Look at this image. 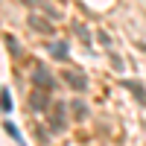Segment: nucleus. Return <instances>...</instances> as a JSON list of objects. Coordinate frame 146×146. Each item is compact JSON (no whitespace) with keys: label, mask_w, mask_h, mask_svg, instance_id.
<instances>
[{"label":"nucleus","mask_w":146,"mask_h":146,"mask_svg":"<svg viewBox=\"0 0 146 146\" xmlns=\"http://www.w3.org/2000/svg\"><path fill=\"white\" fill-rule=\"evenodd\" d=\"M32 79H35V88H41V91H50V88H56V79L50 76V73H47V67H44V64H38V67H35Z\"/></svg>","instance_id":"f257e3e1"},{"label":"nucleus","mask_w":146,"mask_h":146,"mask_svg":"<svg viewBox=\"0 0 146 146\" xmlns=\"http://www.w3.org/2000/svg\"><path fill=\"white\" fill-rule=\"evenodd\" d=\"M123 85H126V88H129V91H131V94H135V96H137V100H140V102L146 105V91L140 88V85H137V82H131V79H123Z\"/></svg>","instance_id":"f03ea898"},{"label":"nucleus","mask_w":146,"mask_h":146,"mask_svg":"<svg viewBox=\"0 0 146 146\" xmlns=\"http://www.w3.org/2000/svg\"><path fill=\"white\" fill-rule=\"evenodd\" d=\"M67 82L73 85V88H79V91H85V88H88V82H85V76H82V73H67Z\"/></svg>","instance_id":"7ed1b4c3"},{"label":"nucleus","mask_w":146,"mask_h":146,"mask_svg":"<svg viewBox=\"0 0 146 146\" xmlns=\"http://www.w3.org/2000/svg\"><path fill=\"white\" fill-rule=\"evenodd\" d=\"M29 27L32 29H38V32H53V27H50V23H47V21H41V18H29Z\"/></svg>","instance_id":"20e7f679"},{"label":"nucleus","mask_w":146,"mask_h":146,"mask_svg":"<svg viewBox=\"0 0 146 146\" xmlns=\"http://www.w3.org/2000/svg\"><path fill=\"white\" fill-rule=\"evenodd\" d=\"M50 53H53V58H67V44L64 41H56L50 47Z\"/></svg>","instance_id":"39448f33"},{"label":"nucleus","mask_w":146,"mask_h":146,"mask_svg":"<svg viewBox=\"0 0 146 146\" xmlns=\"http://www.w3.org/2000/svg\"><path fill=\"white\" fill-rule=\"evenodd\" d=\"M32 108H35V111H44V108H47V96H44L41 91L32 94Z\"/></svg>","instance_id":"423d86ee"},{"label":"nucleus","mask_w":146,"mask_h":146,"mask_svg":"<svg viewBox=\"0 0 146 146\" xmlns=\"http://www.w3.org/2000/svg\"><path fill=\"white\" fill-rule=\"evenodd\" d=\"M70 111H73V114H76V117H88V108H85V105H82L79 100H76V102H73V105H70Z\"/></svg>","instance_id":"0eeeda50"},{"label":"nucleus","mask_w":146,"mask_h":146,"mask_svg":"<svg viewBox=\"0 0 146 146\" xmlns=\"http://www.w3.org/2000/svg\"><path fill=\"white\" fill-rule=\"evenodd\" d=\"M0 108H3V111H12V96H9V91L0 94Z\"/></svg>","instance_id":"6e6552de"},{"label":"nucleus","mask_w":146,"mask_h":146,"mask_svg":"<svg viewBox=\"0 0 146 146\" xmlns=\"http://www.w3.org/2000/svg\"><path fill=\"white\" fill-rule=\"evenodd\" d=\"M6 129H9V135H12V137H15V140L21 143V135H18V129H15V126H12V123H6Z\"/></svg>","instance_id":"1a4fd4ad"},{"label":"nucleus","mask_w":146,"mask_h":146,"mask_svg":"<svg viewBox=\"0 0 146 146\" xmlns=\"http://www.w3.org/2000/svg\"><path fill=\"white\" fill-rule=\"evenodd\" d=\"M143 50H146V44H143Z\"/></svg>","instance_id":"9d476101"}]
</instances>
